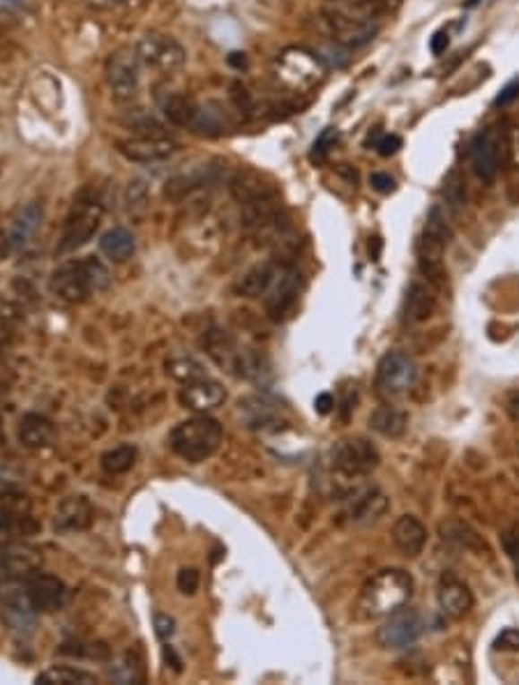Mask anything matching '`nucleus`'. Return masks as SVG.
Returning a JSON list of instances; mask_svg holds the SVG:
<instances>
[{"instance_id": "1", "label": "nucleus", "mask_w": 519, "mask_h": 685, "mask_svg": "<svg viewBox=\"0 0 519 685\" xmlns=\"http://www.w3.org/2000/svg\"><path fill=\"white\" fill-rule=\"evenodd\" d=\"M413 595V579L409 572L400 568H385L376 572L374 577L360 591V598L356 604V616L360 620L385 619L393 611L402 610Z\"/></svg>"}, {"instance_id": "2", "label": "nucleus", "mask_w": 519, "mask_h": 685, "mask_svg": "<svg viewBox=\"0 0 519 685\" xmlns=\"http://www.w3.org/2000/svg\"><path fill=\"white\" fill-rule=\"evenodd\" d=\"M108 270L95 256L70 259L60 264L51 275V291L56 298L70 305H82L92 293L104 291L108 286Z\"/></svg>"}, {"instance_id": "3", "label": "nucleus", "mask_w": 519, "mask_h": 685, "mask_svg": "<svg viewBox=\"0 0 519 685\" xmlns=\"http://www.w3.org/2000/svg\"><path fill=\"white\" fill-rule=\"evenodd\" d=\"M222 438L224 429L215 418L206 416V413H196L190 421H183L180 425L173 427L169 446L185 462L201 464V462H206L217 453V448L222 446Z\"/></svg>"}, {"instance_id": "4", "label": "nucleus", "mask_w": 519, "mask_h": 685, "mask_svg": "<svg viewBox=\"0 0 519 685\" xmlns=\"http://www.w3.org/2000/svg\"><path fill=\"white\" fill-rule=\"evenodd\" d=\"M450 238H453V227H450L448 212L444 211V205H432L418 238V265L425 280L432 284L444 280V254Z\"/></svg>"}, {"instance_id": "5", "label": "nucleus", "mask_w": 519, "mask_h": 685, "mask_svg": "<svg viewBox=\"0 0 519 685\" xmlns=\"http://www.w3.org/2000/svg\"><path fill=\"white\" fill-rule=\"evenodd\" d=\"M381 462V455L369 438L351 437L342 438L330 450V466L346 481H360L372 473Z\"/></svg>"}, {"instance_id": "6", "label": "nucleus", "mask_w": 519, "mask_h": 685, "mask_svg": "<svg viewBox=\"0 0 519 685\" xmlns=\"http://www.w3.org/2000/svg\"><path fill=\"white\" fill-rule=\"evenodd\" d=\"M102 217H104V208L99 201L82 199L79 204H74L70 215L65 217V224H63V231H60L58 245H56V254H58V256H65V254H72L76 252V249H82L83 245H86L95 233H98L99 224H102Z\"/></svg>"}, {"instance_id": "7", "label": "nucleus", "mask_w": 519, "mask_h": 685, "mask_svg": "<svg viewBox=\"0 0 519 685\" xmlns=\"http://www.w3.org/2000/svg\"><path fill=\"white\" fill-rule=\"evenodd\" d=\"M508 152V132L501 127H485L473 136L469 146L471 169L482 183H494L503 169V160Z\"/></svg>"}, {"instance_id": "8", "label": "nucleus", "mask_w": 519, "mask_h": 685, "mask_svg": "<svg viewBox=\"0 0 519 685\" xmlns=\"http://www.w3.org/2000/svg\"><path fill=\"white\" fill-rule=\"evenodd\" d=\"M277 76L287 88L296 92L312 91L324 82L325 70L321 58L305 49H287L277 60Z\"/></svg>"}, {"instance_id": "9", "label": "nucleus", "mask_w": 519, "mask_h": 685, "mask_svg": "<svg viewBox=\"0 0 519 685\" xmlns=\"http://www.w3.org/2000/svg\"><path fill=\"white\" fill-rule=\"evenodd\" d=\"M418 378L416 360L409 353L388 351L376 365V390L384 397H402L413 388Z\"/></svg>"}, {"instance_id": "10", "label": "nucleus", "mask_w": 519, "mask_h": 685, "mask_svg": "<svg viewBox=\"0 0 519 685\" xmlns=\"http://www.w3.org/2000/svg\"><path fill=\"white\" fill-rule=\"evenodd\" d=\"M422 630H425V620L416 610H397L376 630V642L385 651H404V648L413 646L420 639Z\"/></svg>"}, {"instance_id": "11", "label": "nucleus", "mask_w": 519, "mask_h": 685, "mask_svg": "<svg viewBox=\"0 0 519 685\" xmlns=\"http://www.w3.org/2000/svg\"><path fill=\"white\" fill-rule=\"evenodd\" d=\"M0 614L17 635H33L38 611L28 598L26 582H0Z\"/></svg>"}, {"instance_id": "12", "label": "nucleus", "mask_w": 519, "mask_h": 685, "mask_svg": "<svg viewBox=\"0 0 519 685\" xmlns=\"http://www.w3.org/2000/svg\"><path fill=\"white\" fill-rule=\"evenodd\" d=\"M139 56L136 51L123 49L114 51L107 60V86L118 102H130L139 92Z\"/></svg>"}, {"instance_id": "13", "label": "nucleus", "mask_w": 519, "mask_h": 685, "mask_svg": "<svg viewBox=\"0 0 519 685\" xmlns=\"http://www.w3.org/2000/svg\"><path fill=\"white\" fill-rule=\"evenodd\" d=\"M388 497L379 487H358L344 497V513L342 519L351 526H368L379 522L388 513Z\"/></svg>"}, {"instance_id": "14", "label": "nucleus", "mask_w": 519, "mask_h": 685, "mask_svg": "<svg viewBox=\"0 0 519 685\" xmlns=\"http://www.w3.org/2000/svg\"><path fill=\"white\" fill-rule=\"evenodd\" d=\"M134 51L143 65L160 72H176L185 65V49L169 35L146 33L136 42Z\"/></svg>"}, {"instance_id": "15", "label": "nucleus", "mask_w": 519, "mask_h": 685, "mask_svg": "<svg viewBox=\"0 0 519 685\" xmlns=\"http://www.w3.org/2000/svg\"><path fill=\"white\" fill-rule=\"evenodd\" d=\"M26 591L30 604L38 614H51V611H60L70 600V588L60 577L51 575V572H33L26 579Z\"/></svg>"}, {"instance_id": "16", "label": "nucleus", "mask_w": 519, "mask_h": 685, "mask_svg": "<svg viewBox=\"0 0 519 685\" xmlns=\"http://www.w3.org/2000/svg\"><path fill=\"white\" fill-rule=\"evenodd\" d=\"M44 556L38 547L10 542L0 547V582H26L33 572L42 570Z\"/></svg>"}, {"instance_id": "17", "label": "nucleus", "mask_w": 519, "mask_h": 685, "mask_svg": "<svg viewBox=\"0 0 519 685\" xmlns=\"http://www.w3.org/2000/svg\"><path fill=\"white\" fill-rule=\"evenodd\" d=\"M176 151H178V143L164 134L134 136V139L118 141L120 155L136 164L162 162V160H169Z\"/></svg>"}, {"instance_id": "18", "label": "nucleus", "mask_w": 519, "mask_h": 685, "mask_svg": "<svg viewBox=\"0 0 519 685\" xmlns=\"http://www.w3.org/2000/svg\"><path fill=\"white\" fill-rule=\"evenodd\" d=\"M300 291V273L293 265H284L272 289L265 293V312L272 321H284L293 312Z\"/></svg>"}, {"instance_id": "19", "label": "nucleus", "mask_w": 519, "mask_h": 685, "mask_svg": "<svg viewBox=\"0 0 519 685\" xmlns=\"http://www.w3.org/2000/svg\"><path fill=\"white\" fill-rule=\"evenodd\" d=\"M44 220V208L38 201L22 205L14 211V215L7 221L5 231H3V245L7 252H17V249L26 247V243L35 236Z\"/></svg>"}, {"instance_id": "20", "label": "nucleus", "mask_w": 519, "mask_h": 685, "mask_svg": "<svg viewBox=\"0 0 519 685\" xmlns=\"http://www.w3.org/2000/svg\"><path fill=\"white\" fill-rule=\"evenodd\" d=\"M95 522V507L91 499L83 494H74L60 501L54 517V529L58 533H79V531L91 529Z\"/></svg>"}, {"instance_id": "21", "label": "nucleus", "mask_w": 519, "mask_h": 685, "mask_svg": "<svg viewBox=\"0 0 519 685\" xmlns=\"http://www.w3.org/2000/svg\"><path fill=\"white\" fill-rule=\"evenodd\" d=\"M180 404L187 411H195V413H208V411L217 409L227 402V390L220 381L215 378H199V381H192V384H185V388L178 395Z\"/></svg>"}, {"instance_id": "22", "label": "nucleus", "mask_w": 519, "mask_h": 685, "mask_svg": "<svg viewBox=\"0 0 519 685\" xmlns=\"http://www.w3.org/2000/svg\"><path fill=\"white\" fill-rule=\"evenodd\" d=\"M437 309V289L429 280H416L409 284L402 308V318L406 325H416L428 321Z\"/></svg>"}, {"instance_id": "23", "label": "nucleus", "mask_w": 519, "mask_h": 685, "mask_svg": "<svg viewBox=\"0 0 519 685\" xmlns=\"http://www.w3.org/2000/svg\"><path fill=\"white\" fill-rule=\"evenodd\" d=\"M438 610L444 611L448 619L460 620L473 610V594L471 588L466 586L462 579H457L454 575H445L438 584Z\"/></svg>"}, {"instance_id": "24", "label": "nucleus", "mask_w": 519, "mask_h": 685, "mask_svg": "<svg viewBox=\"0 0 519 685\" xmlns=\"http://www.w3.org/2000/svg\"><path fill=\"white\" fill-rule=\"evenodd\" d=\"M393 542L406 559H418L428 545V529L413 515H402L393 524Z\"/></svg>"}, {"instance_id": "25", "label": "nucleus", "mask_w": 519, "mask_h": 685, "mask_svg": "<svg viewBox=\"0 0 519 685\" xmlns=\"http://www.w3.org/2000/svg\"><path fill=\"white\" fill-rule=\"evenodd\" d=\"M192 127L201 136H222L236 127V120H233V111H227L222 102H206L196 107Z\"/></svg>"}, {"instance_id": "26", "label": "nucleus", "mask_w": 519, "mask_h": 685, "mask_svg": "<svg viewBox=\"0 0 519 685\" xmlns=\"http://www.w3.org/2000/svg\"><path fill=\"white\" fill-rule=\"evenodd\" d=\"M284 264L280 261H264V264H256L255 268H249L243 277L236 284V291L245 298H265V293L271 291L275 280L280 277Z\"/></svg>"}, {"instance_id": "27", "label": "nucleus", "mask_w": 519, "mask_h": 685, "mask_svg": "<svg viewBox=\"0 0 519 685\" xmlns=\"http://www.w3.org/2000/svg\"><path fill=\"white\" fill-rule=\"evenodd\" d=\"M438 535L444 542L457 547V550L473 551V554H489V547L482 540V535L462 519H444L438 524Z\"/></svg>"}, {"instance_id": "28", "label": "nucleus", "mask_w": 519, "mask_h": 685, "mask_svg": "<svg viewBox=\"0 0 519 685\" xmlns=\"http://www.w3.org/2000/svg\"><path fill=\"white\" fill-rule=\"evenodd\" d=\"M54 434H56L54 422H51L47 416H42V413H26V416H22V421H19V427H17L19 443H22L23 448L28 450L47 448V446L54 441Z\"/></svg>"}, {"instance_id": "29", "label": "nucleus", "mask_w": 519, "mask_h": 685, "mask_svg": "<svg viewBox=\"0 0 519 685\" xmlns=\"http://www.w3.org/2000/svg\"><path fill=\"white\" fill-rule=\"evenodd\" d=\"M409 427V413L395 404H379L369 416V429L385 438L404 437Z\"/></svg>"}, {"instance_id": "30", "label": "nucleus", "mask_w": 519, "mask_h": 685, "mask_svg": "<svg viewBox=\"0 0 519 685\" xmlns=\"http://www.w3.org/2000/svg\"><path fill=\"white\" fill-rule=\"evenodd\" d=\"M217 176V167H211V164H201V167L195 169H185V171L176 173L171 180H167V187H164V195L169 199H183L185 195H190L195 189L203 187L206 183L215 180Z\"/></svg>"}, {"instance_id": "31", "label": "nucleus", "mask_w": 519, "mask_h": 685, "mask_svg": "<svg viewBox=\"0 0 519 685\" xmlns=\"http://www.w3.org/2000/svg\"><path fill=\"white\" fill-rule=\"evenodd\" d=\"M229 189H231L233 199L238 204H247V201L261 199V196H275V189L261 178L255 171H238L229 180Z\"/></svg>"}, {"instance_id": "32", "label": "nucleus", "mask_w": 519, "mask_h": 685, "mask_svg": "<svg viewBox=\"0 0 519 685\" xmlns=\"http://www.w3.org/2000/svg\"><path fill=\"white\" fill-rule=\"evenodd\" d=\"M99 249L104 256H108L116 264H123L134 254V236L127 229L114 227L108 229L102 238H99Z\"/></svg>"}, {"instance_id": "33", "label": "nucleus", "mask_w": 519, "mask_h": 685, "mask_svg": "<svg viewBox=\"0 0 519 685\" xmlns=\"http://www.w3.org/2000/svg\"><path fill=\"white\" fill-rule=\"evenodd\" d=\"M35 681H38V685H92L98 683V676L86 672V669L58 664V667L44 669Z\"/></svg>"}, {"instance_id": "34", "label": "nucleus", "mask_w": 519, "mask_h": 685, "mask_svg": "<svg viewBox=\"0 0 519 685\" xmlns=\"http://www.w3.org/2000/svg\"><path fill=\"white\" fill-rule=\"evenodd\" d=\"M196 107L199 104L195 102L187 95H180V92H173L169 98L162 100V111L167 116V120L171 125H178V127H192L196 116Z\"/></svg>"}, {"instance_id": "35", "label": "nucleus", "mask_w": 519, "mask_h": 685, "mask_svg": "<svg viewBox=\"0 0 519 685\" xmlns=\"http://www.w3.org/2000/svg\"><path fill=\"white\" fill-rule=\"evenodd\" d=\"M134 462H136L134 446H132V443H120V446H116V448L107 450V453L102 455V462H99V464H102L104 473L123 475L134 466Z\"/></svg>"}, {"instance_id": "36", "label": "nucleus", "mask_w": 519, "mask_h": 685, "mask_svg": "<svg viewBox=\"0 0 519 685\" xmlns=\"http://www.w3.org/2000/svg\"><path fill=\"white\" fill-rule=\"evenodd\" d=\"M167 374L180 384H192V381H199V378L208 377L203 365L199 360L190 356H173L167 360Z\"/></svg>"}, {"instance_id": "37", "label": "nucleus", "mask_w": 519, "mask_h": 685, "mask_svg": "<svg viewBox=\"0 0 519 685\" xmlns=\"http://www.w3.org/2000/svg\"><path fill=\"white\" fill-rule=\"evenodd\" d=\"M108 679L120 685L141 683V681H143V667H141V663L132 653H125L123 658L111 663V667H108Z\"/></svg>"}, {"instance_id": "38", "label": "nucleus", "mask_w": 519, "mask_h": 685, "mask_svg": "<svg viewBox=\"0 0 519 685\" xmlns=\"http://www.w3.org/2000/svg\"><path fill=\"white\" fill-rule=\"evenodd\" d=\"M125 125L132 127L134 132H139L141 136L162 134V125H160V120H157L152 114H148V111H143V108H134V111H130V116L125 118Z\"/></svg>"}, {"instance_id": "39", "label": "nucleus", "mask_w": 519, "mask_h": 685, "mask_svg": "<svg viewBox=\"0 0 519 685\" xmlns=\"http://www.w3.org/2000/svg\"><path fill=\"white\" fill-rule=\"evenodd\" d=\"M337 139H340V132L333 130V127H328V130H324L319 134V139L314 141V146H312V162H324L325 157H328V152L335 148Z\"/></svg>"}, {"instance_id": "40", "label": "nucleus", "mask_w": 519, "mask_h": 685, "mask_svg": "<svg viewBox=\"0 0 519 685\" xmlns=\"http://www.w3.org/2000/svg\"><path fill=\"white\" fill-rule=\"evenodd\" d=\"M231 107L236 108V114L240 118H247L249 111H252V98H249L247 88L243 83H231Z\"/></svg>"}, {"instance_id": "41", "label": "nucleus", "mask_w": 519, "mask_h": 685, "mask_svg": "<svg viewBox=\"0 0 519 685\" xmlns=\"http://www.w3.org/2000/svg\"><path fill=\"white\" fill-rule=\"evenodd\" d=\"M176 584H178L180 594L195 595L196 591H199V584H201L199 570H195V568H183V570L178 572V579H176Z\"/></svg>"}, {"instance_id": "42", "label": "nucleus", "mask_w": 519, "mask_h": 685, "mask_svg": "<svg viewBox=\"0 0 519 685\" xmlns=\"http://www.w3.org/2000/svg\"><path fill=\"white\" fill-rule=\"evenodd\" d=\"M501 542H503V550H506V554H508L510 563H513L515 577H517V582H519V533H515V531H508V533H503Z\"/></svg>"}, {"instance_id": "43", "label": "nucleus", "mask_w": 519, "mask_h": 685, "mask_svg": "<svg viewBox=\"0 0 519 685\" xmlns=\"http://www.w3.org/2000/svg\"><path fill=\"white\" fill-rule=\"evenodd\" d=\"M494 648L503 653H517L519 651V630L517 628H506L501 635L494 639Z\"/></svg>"}, {"instance_id": "44", "label": "nucleus", "mask_w": 519, "mask_h": 685, "mask_svg": "<svg viewBox=\"0 0 519 685\" xmlns=\"http://www.w3.org/2000/svg\"><path fill=\"white\" fill-rule=\"evenodd\" d=\"M152 623H155V632H157V637L162 639V642L171 639L173 632H176V620H173V616L164 614V611H157L155 619H152Z\"/></svg>"}, {"instance_id": "45", "label": "nucleus", "mask_w": 519, "mask_h": 685, "mask_svg": "<svg viewBox=\"0 0 519 685\" xmlns=\"http://www.w3.org/2000/svg\"><path fill=\"white\" fill-rule=\"evenodd\" d=\"M369 185H372L376 192H381V195H390V192H395V187H397L395 178H390L388 173H384V171L372 173V176H369Z\"/></svg>"}, {"instance_id": "46", "label": "nucleus", "mask_w": 519, "mask_h": 685, "mask_svg": "<svg viewBox=\"0 0 519 685\" xmlns=\"http://www.w3.org/2000/svg\"><path fill=\"white\" fill-rule=\"evenodd\" d=\"M517 98H519V79H513L508 86L498 92L497 100H494V107H498V108L508 107V104H513Z\"/></svg>"}, {"instance_id": "47", "label": "nucleus", "mask_w": 519, "mask_h": 685, "mask_svg": "<svg viewBox=\"0 0 519 685\" xmlns=\"http://www.w3.org/2000/svg\"><path fill=\"white\" fill-rule=\"evenodd\" d=\"M400 148H402V139L397 134H385V136H381L379 141H376V151H379V155H384V157L395 155Z\"/></svg>"}, {"instance_id": "48", "label": "nucleus", "mask_w": 519, "mask_h": 685, "mask_svg": "<svg viewBox=\"0 0 519 685\" xmlns=\"http://www.w3.org/2000/svg\"><path fill=\"white\" fill-rule=\"evenodd\" d=\"M143 199H146V185H143V180L130 183V189H127V201H130V205H141Z\"/></svg>"}, {"instance_id": "49", "label": "nucleus", "mask_w": 519, "mask_h": 685, "mask_svg": "<svg viewBox=\"0 0 519 685\" xmlns=\"http://www.w3.org/2000/svg\"><path fill=\"white\" fill-rule=\"evenodd\" d=\"M23 10V0H0V19L17 17Z\"/></svg>"}, {"instance_id": "50", "label": "nucleus", "mask_w": 519, "mask_h": 685, "mask_svg": "<svg viewBox=\"0 0 519 685\" xmlns=\"http://www.w3.org/2000/svg\"><path fill=\"white\" fill-rule=\"evenodd\" d=\"M448 44H450L448 33H445V30H438V33L432 38V42H429V49H432L434 56H441V54H445Z\"/></svg>"}, {"instance_id": "51", "label": "nucleus", "mask_w": 519, "mask_h": 685, "mask_svg": "<svg viewBox=\"0 0 519 685\" xmlns=\"http://www.w3.org/2000/svg\"><path fill=\"white\" fill-rule=\"evenodd\" d=\"M333 406H335V397L330 393H321L319 397H316V402H314V409L319 411V413H330L333 411Z\"/></svg>"}, {"instance_id": "52", "label": "nucleus", "mask_w": 519, "mask_h": 685, "mask_svg": "<svg viewBox=\"0 0 519 685\" xmlns=\"http://www.w3.org/2000/svg\"><path fill=\"white\" fill-rule=\"evenodd\" d=\"M508 416L513 418L515 422H519V390L508 397Z\"/></svg>"}, {"instance_id": "53", "label": "nucleus", "mask_w": 519, "mask_h": 685, "mask_svg": "<svg viewBox=\"0 0 519 685\" xmlns=\"http://www.w3.org/2000/svg\"><path fill=\"white\" fill-rule=\"evenodd\" d=\"M229 63H231L233 67H245L247 65V58H245V54H231L229 56Z\"/></svg>"}, {"instance_id": "54", "label": "nucleus", "mask_w": 519, "mask_h": 685, "mask_svg": "<svg viewBox=\"0 0 519 685\" xmlns=\"http://www.w3.org/2000/svg\"><path fill=\"white\" fill-rule=\"evenodd\" d=\"M91 3H95V5H116L120 0H91Z\"/></svg>"}, {"instance_id": "55", "label": "nucleus", "mask_w": 519, "mask_h": 685, "mask_svg": "<svg viewBox=\"0 0 519 685\" xmlns=\"http://www.w3.org/2000/svg\"><path fill=\"white\" fill-rule=\"evenodd\" d=\"M3 524H5V517H3V515H0V529H3Z\"/></svg>"}, {"instance_id": "56", "label": "nucleus", "mask_w": 519, "mask_h": 685, "mask_svg": "<svg viewBox=\"0 0 519 685\" xmlns=\"http://www.w3.org/2000/svg\"><path fill=\"white\" fill-rule=\"evenodd\" d=\"M374 3H379V5H381V10H384V0H374ZM385 12V10H384Z\"/></svg>"}]
</instances>
